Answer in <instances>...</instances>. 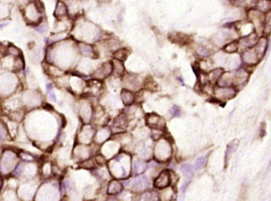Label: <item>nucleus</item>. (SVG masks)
I'll return each mask as SVG.
<instances>
[{
    "label": "nucleus",
    "mask_w": 271,
    "mask_h": 201,
    "mask_svg": "<svg viewBox=\"0 0 271 201\" xmlns=\"http://www.w3.org/2000/svg\"><path fill=\"white\" fill-rule=\"evenodd\" d=\"M8 53L9 54H11V55H13V56H18V57L21 55V54H20L21 51L17 47H15V46H9L8 48Z\"/></svg>",
    "instance_id": "27"
},
{
    "label": "nucleus",
    "mask_w": 271,
    "mask_h": 201,
    "mask_svg": "<svg viewBox=\"0 0 271 201\" xmlns=\"http://www.w3.org/2000/svg\"><path fill=\"white\" fill-rule=\"evenodd\" d=\"M80 50L84 55H90V54L93 53V48L91 45H85V43H80Z\"/></svg>",
    "instance_id": "22"
},
{
    "label": "nucleus",
    "mask_w": 271,
    "mask_h": 201,
    "mask_svg": "<svg viewBox=\"0 0 271 201\" xmlns=\"http://www.w3.org/2000/svg\"><path fill=\"white\" fill-rule=\"evenodd\" d=\"M122 189H123V186L121 182H118L117 180H112L108 185V194L110 195V196H114V195L121 193Z\"/></svg>",
    "instance_id": "11"
},
{
    "label": "nucleus",
    "mask_w": 271,
    "mask_h": 201,
    "mask_svg": "<svg viewBox=\"0 0 271 201\" xmlns=\"http://www.w3.org/2000/svg\"><path fill=\"white\" fill-rule=\"evenodd\" d=\"M170 114L172 115V116L174 117H179L181 115V111H180V108L177 105H174L172 106V108L170 109Z\"/></svg>",
    "instance_id": "28"
},
{
    "label": "nucleus",
    "mask_w": 271,
    "mask_h": 201,
    "mask_svg": "<svg viewBox=\"0 0 271 201\" xmlns=\"http://www.w3.org/2000/svg\"><path fill=\"white\" fill-rule=\"evenodd\" d=\"M117 127H119V128H125L126 127H127V125H128V119H127V117H126V115H118L117 118H116V120H115V124H114Z\"/></svg>",
    "instance_id": "19"
},
{
    "label": "nucleus",
    "mask_w": 271,
    "mask_h": 201,
    "mask_svg": "<svg viewBox=\"0 0 271 201\" xmlns=\"http://www.w3.org/2000/svg\"><path fill=\"white\" fill-rule=\"evenodd\" d=\"M112 63H113V74H114L116 77H122L123 73H124L123 62L114 60Z\"/></svg>",
    "instance_id": "17"
},
{
    "label": "nucleus",
    "mask_w": 271,
    "mask_h": 201,
    "mask_svg": "<svg viewBox=\"0 0 271 201\" xmlns=\"http://www.w3.org/2000/svg\"><path fill=\"white\" fill-rule=\"evenodd\" d=\"M258 8H259V11H261L262 13L264 12H268L271 10V2L269 1H261L258 3Z\"/></svg>",
    "instance_id": "21"
},
{
    "label": "nucleus",
    "mask_w": 271,
    "mask_h": 201,
    "mask_svg": "<svg viewBox=\"0 0 271 201\" xmlns=\"http://www.w3.org/2000/svg\"><path fill=\"white\" fill-rule=\"evenodd\" d=\"M206 163V157L202 156L197 158V160L195 161V169H201L202 167H204Z\"/></svg>",
    "instance_id": "25"
},
{
    "label": "nucleus",
    "mask_w": 271,
    "mask_h": 201,
    "mask_svg": "<svg viewBox=\"0 0 271 201\" xmlns=\"http://www.w3.org/2000/svg\"><path fill=\"white\" fill-rule=\"evenodd\" d=\"M237 90L234 87H217L214 89L216 98L219 100H226L234 98L236 95Z\"/></svg>",
    "instance_id": "1"
},
{
    "label": "nucleus",
    "mask_w": 271,
    "mask_h": 201,
    "mask_svg": "<svg viewBox=\"0 0 271 201\" xmlns=\"http://www.w3.org/2000/svg\"><path fill=\"white\" fill-rule=\"evenodd\" d=\"M36 30H37V31H39V33H43L44 31H45V30H46V24H40V26L37 27Z\"/></svg>",
    "instance_id": "32"
},
{
    "label": "nucleus",
    "mask_w": 271,
    "mask_h": 201,
    "mask_svg": "<svg viewBox=\"0 0 271 201\" xmlns=\"http://www.w3.org/2000/svg\"><path fill=\"white\" fill-rule=\"evenodd\" d=\"M238 146H239V141L237 139L230 141L228 145H227L226 151H225V165L226 166H228V163L231 158V156L236 151V149H238Z\"/></svg>",
    "instance_id": "10"
},
{
    "label": "nucleus",
    "mask_w": 271,
    "mask_h": 201,
    "mask_svg": "<svg viewBox=\"0 0 271 201\" xmlns=\"http://www.w3.org/2000/svg\"><path fill=\"white\" fill-rule=\"evenodd\" d=\"M248 16L250 18L251 21L254 23L255 27H263L264 30V25L265 24V15L262 13L261 11L258 9H251L248 13Z\"/></svg>",
    "instance_id": "7"
},
{
    "label": "nucleus",
    "mask_w": 271,
    "mask_h": 201,
    "mask_svg": "<svg viewBox=\"0 0 271 201\" xmlns=\"http://www.w3.org/2000/svg\"><path fill=\"white\" fill-rule=\"evenodd\" d=\"M150 185L149 183V180L146 178V177H139L134 180L133 184H132V187H133V189L135 190H142V189H144V188L148 187Z\"/></svg>",
    "instance_id": "13"
},
{
    "label": "nucleus",
    "mask_w": 271,
    "mask_h": 201,
    "mask_svg": "<svg viewBox=\"0 0 271 201\" xmlns=\"http://www.w3.org/2000/svg\"><path fill=\"white\" fill-rule=\"evenodd\" d=\"M146 123L153 129H163L165 127V122L163 118L155 114H150L146 116Z\"/></svg>",
    "instance_id": "6"
},
{
    "label": "nucleus",
    "mask_w": 271,
    "mask_h": 201,
    "mask_svg": "<svg viewBox=\"0 0 271 201\" xmlns=\"http://www.w3.org/2000/svg\"><path fill=\"white\" fill-rule=\"evenodd\" d=\"M94 160H96L97 164H99V165H103V164H106V159L102 155H96Z\"/></svg>",
    "instance_id": "30"
},
{
    "label": "nucleus",
    "mask_w": 271,
    "mask_h": 201,
    "mask_svg": "<svg viewBox=\"0 0 271 201\" xmlns=\"http://www.w3.org/2000/svg\"><path fill=\"white\" fill-rule=\"evenodd\" d=\"M68 14V8L67 6L64 2L62 1H58V4H56V11H55V16L58 18H62Z\"/></svg>",
    "instance_id": "16"
},
{
    "label": "nucleus",
    "mask_w": 271,
    "mask_h": 201,
    "mask_svg": "<svg viewBox=\"0 0 271 201\" xmlns=\"http://www.w3.org/2000/svg\"><path fill=\"white\" fill-rule=\"evenodd\" d=\"M23 169H24L23 164H21V163H20V164H18V166H17V168H16V170H15V172H14L15 175H17V176H19V175H21V174L22 173V172H23Z\"/></svg>",
    "instance_id": "31"
},
{
    "label": "nucleus",
    "mask_w": 271,
    "mask_h": 201,
    "mask_svg": "<svg viewBox=\"0 0 271 201\" xmlns=\"http://www.w3.org/2000/svg\"><path fill=\"white\" fill-rule=\"evenodd\" d=\"M238 49H239V43H238V42L232 41V42H230L229 43H227V45H225L224 51L226 53H228V54H233V53H235Z\"/></svg>",
    "instance_id": "20"
},
{
    "label": "nucleus",
    "mask_w": 271,
    "mask_h": 201,
    "mask_svg": "<svg viewBox=\"0 0 271 201\" xmlns=\"http://www.w3.org/2000/svg\"><path fill=\"white\" fill-rule=\"evenodd\" d=\"M48 74L52 75V76H54V77H60L62 74H64V72H63L62 70H60L58 67L48 65Z\"/></svg>",
    "instance_id": "23"
},
{
    "label": "nucleus",
    "mask_w": 271,
    "mask_h": 201,
    "mask_svg": "<svg viewBox=\"0 0 271 201\" xmlns=\"http://www.w3.org/2000/svg\"><path fill=\"white\" fill-rule=\"evenodd\" d=\"M129 54H130V51H129L128 49L121 48V49L116 50V51L114 52V54H113V57H114L115 60L123 62V61H125L126 59L128 58Z\"/></svg>",
    "instance_id": "14"
},
{
    "label": "nucleus",
    "mask_w": 271,
    "mask_h": 201,
    "mask_svg": "<svg viewBox=\"0 0 271 201\" xmlns=\"http://www.w3.org/2000/svg\"><path fill=\"white\" fill-rule=\"evenodd\" d=\"M258 35L256 33H251L250 34L242 37V38L238 42L239 47H241L242 49L244 50H249L254 48L255 45L258 42Z\"/></svg>",
    "instance_id": "2"
},
{
    "label": "nucleus",
    "mask_w": 271,
    "mask_h": 201,
    "mask_svg": "<svg viewBox=\"0 0 271 201\" xmlns=\"http://www.w3.org/2000/svg\"><path fill=\"white\" fill-rule=\"evenodd\" d=\"M249 79V73L246 69L244 68H240V69L236 70L233 73V82L232 86L233 87H238L244 85L247 82V80Z\"/></svg>",
    "instance_id": "4"
},
{
    "label": "nucleus",
    "mask_w": 271,
    "mask_h": 201,
    "mask_svg": "<svg viewBox=\"0 0 271 201\" xmlns=\"http://www.w3.org/2000/svg\"><path fill=\"white\" fill-rule=\"evenodd\" d=\"M113 72V63L112 62H106L101 66L98 69L96 70L93 73V78L101 79L108 77L109 75Z\"/></svg>",
    "instance_id": "5"
},
{
    "label": "nucleus",
    "mask_w": 271,
    "mask_h": 201,
    "mask_svg": "<svg viewBox=\"0 0 271 201\" xmlns=\"http://www.w3.org/2000/svg\"><path fill=\"white\" fill-rule=\"evenodd\" d=\"M223 69L222 68H216V69H213L209 74H208V81L210 83H215L218 82V79H220V77L222 76L223 74Z\"/></svg>",
    "instance_id": "18"
},
{
    "label": "nucleus",
    "mask_w": 271,
    "mask_h": 201,
    "mask_svg": "<svg viewBox=\"0 0 271 201\" xmlns=\"http://www.w3.org/2000/svg\"><path fill=\"white\" fill-rule=\"evenodd\" d=\"M196 52L200 56H203V57H208L211 54L210 50H208L205 46H199L196 50Z\"/></svg>",
    "instance_id": "24"
},
{
    "label": "nucleus",
    "mask_w": 271,
    "mask_h": 201,
    "mask_svg": "<svg viewBox=\"0 0 271 201\" xmlns=\"http://www.w3.org/2000/svg\"><path fill=\"white\" fill-rule=\"evenodd\" d=\"M180 170L182 173H183L186 180H191L192 179L193 175V172H194V169H193V165L188 164V163H184V164L180 165Z\"/></svg>",
    "instance_id": "15"
},
{
    "label": "nucleus",
    "mask_w": 271,
    "mask_h": 201,
    "mask_svg": "<svg viewBox=\"0 0 271 201\" xmlns=\"http://www.w3.org/2000/svg\"><path fill=\"white\" fill-rule=\"evenodd\" d=\"M46 106H44L46 109H50V110H53V107H52V105L51 104H48V103H46L45 104Z\"/></svg>",
    "instance_id": "33"
},
{
    "label": "nucleus",
    "mask_w": 271,
    "mask_h": 201,
    "mask_svg": "<svg viewBox=\"0 0 271 201\" xmlns=\"http://www.w3.org/2000/svg\"><path fill=\"white\" fill-rule=\"evenodd\" d=\"M267 45H268L267 39L266 38V37H262V38H260L259 40H258L257 43L255 45V47L253 48L260 60L263 58V56L265 55V53H266V51H267Z\"/></svg>",
    "instance_id": "9"
},
{
    "label": "nucleus",
    "mask_w": 271,
    "mask_h": 201,
    "mask_svg": "<svg viewBox=\"0 0 271 201\" xmlns=\"http://www.w3.org/2000/svg\"><path fill=\"white\" fill-rule=\"evenodd\" d=\"M94 166V163L92 160H86L83 162L80 163V167L86 168V169H92Z\"/></svg>",
    "instance_id": "29"
},
{
    "label": "nucleus",
    "mask_w": 271,
    "mask_h": 201,
    "mask_svg": "<svg viewBox=\"0 0 271 201\" xmlns=\"http://www.w3.org/2000/svg\"><path fill=\"white\" fill-rule=\"evenodd\" d=\"M171 182H172V178H171L170 173L168 171H164L158 175V177L155 180L154 187L157 188V189H164V188H167L170 185Z\"/></svg>",
    "instance_id": "3"
},
{
    "label": "nucleus",
    "mask_w": 271,
    "mask_h": 201,
    "mask_svg": "<svg viewBox=\"0 0 271 201\" xmlns=\"http://www.w3.org/2000/svg\"><path fill=\"white\" fill-rule=\"evenodd\" d=\"M242 60L244 63H246V64L251 65V66L255 65L260 61L259 57L257 56V54H255V50L253 48L249 49V50H245L242 55Z\"/></svg>",
    "instance_id": "8"
},
{
    "label": "nucleus",
    "mask_w": 271,
    "mask_h": 201,
    "mask_svg": "<svg viewBox=\"0 0 271 201\" xmlns=\"http://www.w3.org/2000/svg\"><path fill=\"white\" fill-rule=\"evenodd\" d=\"M121 97L123 103L126 106H130L131 104H132L134 103V100H135L133 92L129 91V90H125V89L121 91Z\"/></svg>",
    "instance_id": "12"
},
{
    "label": "nucleus",
    "mask_w": 271,
    "mask_h": 201,
    "mask_svg": "<svg viewBox=\"0 0 271 201\" xmlns=\"http://www.w3.org/2000/svg\"><path fill=\"white\" fill-rule=\"evenodd\" d=\"M24 66H25V64H24V59L22 57V55H21V57L19 56L16 60V62H15V68L16 69L22 70L24 68Z\"/></svg>",
    "instance_id": "26"
}]
</instances>
